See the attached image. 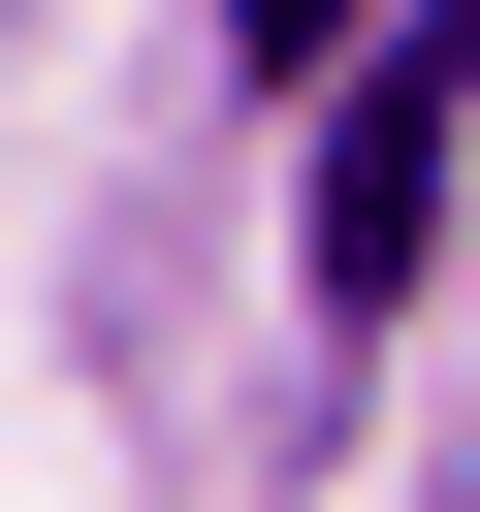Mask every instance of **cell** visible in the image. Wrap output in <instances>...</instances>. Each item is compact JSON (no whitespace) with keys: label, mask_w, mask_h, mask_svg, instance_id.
I'll return each instance as SVG.
<instances>
[{"label":"cell","mask_w":480,"mask_h":512,"mask_svg":"<svg viewBox=\"0 0 480 512\" xmlns=\"http://www.w3.org/2000/svg\"><path fill=\"white\" fill-rule=\"evenodd\" d=\"M448 128H480V32H352V96H320V320H384L448 256Z\"/></svg>","instance_id":"6da1fadb"},{"label":"cell","mask_w":480,"mask_h":512,"mask_svg":"<svg viewBox=\"0 0 480 512\" xmlns=\"http://www.w3.org/2000/svg\"><path fill=\"white\" fill-rule=\"evenodd\" d=\"M224 32H256V64H288V96H320V64H352V32H384V0H224Z\"/></svg>","instance_id":"7a4b0ae2"}]
</instances>
